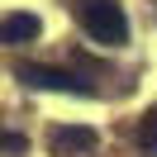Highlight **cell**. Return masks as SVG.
<instances>
[{
  "label": "cell",
  "instance_id": "3",
  "mask_svg": "<svg viewBox=\"0 0 157 157\" xmlns=\"http://www.w3.org/2000/svg\"><path fill=\"white\" fill-rule=\"evenodd\" d=\"M48 143H52L57 157H67V152H90V147H95V128H86V124H57V128L48 133Z\"/></svg>",
  "mask_w": 157,
  "mask_h": 157
},
{
  "label": "cell",
  "instance_id": "6",
  "mask_svg": "<svg viewBox=\"0 0 157 157\" xmlns=\"http://www.w3.org/2000/svg\"><path fill=\"white\" fill-rule=\"evenodd\" d=\"M24 147L29 143H24L19 133H5V128H0V152H24Z\"/></svg>",
  "mask_w": 157,
  "mask_h": 157
},
{
  "label": "cell",
  "instance_id": "2",
  "mask_svg": "<svg viewBox=\"0 0 157 157\" xmlns=\"http://www.w3.org/2000/svg\"><path fill=\"white\" fill-rule=\"evenodd\" d=\"M14 76L24 81V86L33 90H62V95H90V86L81 76H71V71H57V67H38V62H19L14 67Z\"/></svg>",
  "mask_w": 157,
  "mask_h": 157
},
{
  "label": "cell",
  "instance_id": "4",
  "mask_svg": "<svg viewBox=\"0 0 157 157\" xmlns=\"http://www.w3.org/2000/svg\"><path fill=\"white\" fill-rule=\"evenodd\" d=\"M38 14H29V10H14V14H5L0 19V43H33L38 38Z\"/></svg>",
  "mask_w": 157,
  "mask_h": 157
},
{
  "label": "cell",
  "instance_id": "1",
  "mask_svg": "<svg viewBox=\"0 0 157 157\" xmlns=\"http://www.w3.org/2000/svg\"><path fill=\"white\" fill-rule=\"evenodd\" d=\"M71 19L100 48H124L128 43V14H124L119 0H71Z\"/></svg>",
  "mask_w": 157,
  "mask_h": 157
},
{
  "label": "cell",
  "instance_id": "5",
  "mask_svg": "<svg viewBox=\"0 0 157 157\" xmlns=\"http://www.w3.org/2000/svg\"><path fill=\"white\" fill-rule=\"evenodd\" d=\"M138 147L157 157V109H147V114H143V124H138Z\"/></svg>",
  "mask_w": 157,
  "mask_h": 157
}]
</instances>
